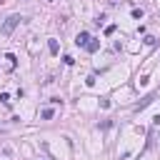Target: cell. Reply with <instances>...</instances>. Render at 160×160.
<instances>
[{
    "label": "cell",
    "instance_id": "obj_1",
    "mask_svg": "<svg viewBox=\"0 0 160 160\" xmlns=\"http://www.w3.org/2000/svg\"><path fill=\"white\" fill-rule=\"evenodd\" d=\"M20 20H22L20 15H10V18L2 22V35H12V30L20 25Z\"/></svg>",
    "mask_w": 160,
    "mask_h": 160
},
{
    "label": "cell",
    "instance_id": "obj_2",
    "mask_svg": "<svg viewBox=\"0 0 160 160\" xmlns=\"http://www.w3.org/2000/svg\"><path fill=\"white\" fill-rule=\"evenodd\" d=\"M88 42H90V32H88V30H80V32L75 35V45H78V48H85Z\"/></svg>",
    "mask_w": 160,
    "mask_h": 160
},
{
    "label": "cell",
    "instance_id": "obj_3",
    "mask_svg": "<svg viewBox=\"0 0 160 160\" xmlns=\"http://www.w3.org/2000/svg\"><path fill=\"white\" fill-rule=\"evenodd\" d=\"M48 50H50V55H58V52H60V45H58V40H55V38H50V40H48Z\"/></svg>",
    "mask_w": 160,
    "mask_h": 160
},
{
    "label": "cell",
    "instance_id": "obj_4",
    "mask_svg": "<svg viewBox=\"0 0 160 160\" xmlns=\"http://www.w3.org/2000/svg\"><path fill=\"white\" fill-rule=\"evenodd\" d=\"M98 48H100V40H98V38H90V42L85 45V50H88V52H95Z\"/></svg>",
    "mask_w": 160,
    "mask_h": 160
},
{
    "label": "cell",
    "instance_id": "obj_5",
    "mask_svg": "<svg viewBox=\"0 0 160 160\" xmlns=\"http://www.w3.org/2000/svg\"><path fill=\"white\" fill-rule=\"evenodd\" d=\"M52 115H55V110H52V108H45V110L40 112V118H42V120H50Z\"/></svg>",
    "mask_w": 160,
    "mask_h": 160
},
{
    "label": "cell",
    "instance_id": "obj_6",
    "mask_svg": "<svg viewBox=\"0 0 160 160\" xmlns=\"http://www.w3.org/2000/svg\"><path fill=\"white\" fill-rule=\"evenodd\" d=\"M132 18H135V20H142V10L135 8V10H132Z\"/></svg>",
    "mask_w": 160,
    "mask_h": 160
},
{
    "label": "cell",
    "instance_id": "obj_7",
    "mask_svg": "<svg viewBox=\"0 0 160 160\" xmlns=\"http://www.w3.org/2000/svg\"><path fill=\"white\" fill-rule=\"evenodd\" d=\"M5 60L10 62V68H15V55H12V52H8V55H5Z\"/></svg>",
    "mask_w": 160,
    "mask_h": 160
},
{
    "label": "cell",
    "instance_id": "obj_8",
    "mask_svg": "<svg viewBox=\"0 0 160 160\" xmlns=\"http://www.w3.org/2000/svg\"><path fill=\"white\" fill-rule=\"evenodd\" d=\"M62 62H65V65H72L75 60H72V55H62Z\"/></svg>",
    "mask_w": 160,
    "mask_h": 160
},
{
    "label": "cell",
    "instance_id": "obj_9",
    "mask_svg": "<svg viewBox=\"0 0 160 160\" xmlns=\"http://www.w3.org/2000/svg\"><path fill=\"white\" fill-rule=\"evenodd\" d=\"M145 45H155V38L152 35H145Z\"/></svg>",
    "mask_w": 160,
    "mask_h": 160
},
{
    "label": "cell",
    "instance_id": "obj_10",
    "mask_svg": "<svg viewBox=\"0 0 160 160\" xmlns=\"http://www.w3.org/2000/svg\"><path fill=\"white\" fill-rule=\"evenodd\" d=\"M152 125H160V115H155V118H152Z\"/></svg>",
    "mask_w": 160,
    "mask_h": 160
}]
</instances>
